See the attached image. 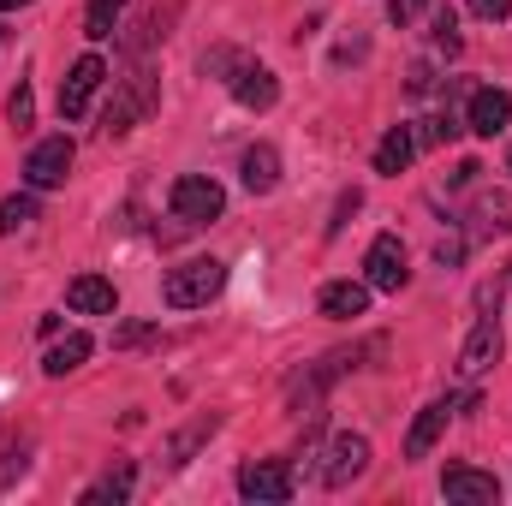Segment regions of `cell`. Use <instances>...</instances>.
<instances>
[{
  "instance_id": "6",
  "label": "cell",
  "mask_w": 512,
  "mask_h": 506,
  "mask_svg": "<svg viewBox=\"0 0 512 506\" xmlns=\"http://www.w3.org/2000/svg\"><path fill=\"white\" fill-rule=\"evenodd\" d=\"M292 489H298V477H292L286 459H251V465L239 471V495H245V501L280 506V501H292Z\"/></svg>"
},
{
  "instance_id": "24",
  "label": "cell",
  "mask_w": 512,
  "mask_h": 506,
  "mask_svg": "<svg viewBox=\"0 0 512 506\" xmlns=\"http://www.w3.org/2000/svg\"><path fill=\"white\" fill-rule=\"evenodd\" d=\"M6 120H12L18 131L30 126V120H36V96H30V84H18V90L6 96Z\"/></svg>"
},
{
  "instance_id": "25",
  "label": "cell",
  "mask_w": 512,
  "mask_h": 506,
  "mask_svg": "<svg viewBox=\"0 0 512 506\" xmlns=\"http://www.w3.org/2000/svg\"><path fill=\"white\" fill-rule=\"evenodd\" d=\"M459 120H453V114H435V120H423V131H417V143H429V149H435V143H453V137H459Z\"/></svg>"
},
{
  "instance_id": "26",
  "label": "cell",
  "mask_w": 512,
  "mask_h": 506,
  "mask_svg": "<svg viewBox=\"0 0 512 506\" xmlns=\"http://www.w3.org/2000/svg\"><path fill=\"white\" fill-rule=\"evenodd\" d=\"M24 465H30V459H24V447H18V441H12V447H0V489H12V477H24Z\"/></svg>"
},
{
  "instance_id": "15",
  "label": "cell",
  "mask_w": 512,
  "mask_h": 506,
  "mask_svg": "<svg viewBox=\"0 0 512 506\" xmlns=\"http://www.w3.org/2000/svg\"><path fill=\"white\" fill-rule=\"evenodd\" d=\"M316 304H322V316L352 322V316H364V310H370V280H328Z\"/></svg>"
},
{
  "instance_id": "27",
  "label": "cell",
  "mask_w": 512,
  "mask_h": 506,
  "mask_svg": "<svg viewBox=\"0 0 512 506\" xmlns=\"http://www.w3.org/2000/svg\"><path fill=\"white\" fill-rule=\"evenodd\" d=\"M358 203H364V191H346V197L334 203V221H328V239H334V233H340V227H346V221L358 215Z\"/></svg>"
},
{
  "instance_id": "4",
  "label": "cell",
  "mask_w": 512,
  "mask_h": 506,
  "mask_svg": "<svg viewBox=\"0 0 512 506\" xmlns=\"http://www.w3.org/2000/svg\"><path fill=\"white\" fill-rule=\"evenodd\" d=\"M364 471H370V441H364L358 429H340V435L328 441V453H322L316 477H322L328 489H346V483H358Z\"/></svg>"
},
{
  "instance_id": "2",
  "label": "cell",
  "mask_w": 512,
  "mask_h": 506,
  "mask_svg": "<svg viewBox=\"0 0 512 506\" xmlns=\"http://www.w3.org/2000/svg\"><path fill=\"white\" fill-rule=\"evenodd\" d=\"M167 209H173V221H185V227H203V221H221V209H227V191H221L209 173H185V179H173V191H167Z\"/></svg>"
},
{
  "instance_id": "9",
  "label": "cell",
  "mask_w": 512,
  "mask_h": 506,
  "mask_svg": "<svg viewBox=\"0 0 512 506\" xmlns=\"http://www.w3.org/2000/svg\"><path fill=\"white\" fill-rule=\"evenodd\" d=\"M364 280H370V292H399V286L411 280V268H405V245H399L393 233H382V239L370 245V256H364Z\"/></svg>"
},
{
  "instance_id": "8",
  "label": "cell",
  "mask_w": 512,
  "mask_h": 506,
  "mask_svg": "<svg viewBox=\"0 0 512 506\" xmlns=\"http://www.w3.org/2000/svg\"><path fill=\"white\" fill-rule=\"evenodd\" d=\"M501 352H507V334H501V322H495V316H483V322L471 328V340L459 346V376H465V381L489 376V370L501 364Z\"/></svg>"
},
{
  "instance_id": "16",
  "label": "cell",
  "mask_w": 512,
  "mask_h": 506,
  "mask_svg": "<svg viewBox=\"0 0 512 506\" xmlns=\"http://www.w3.org/2000/svg\"><path fill=\"white\" fill-rule=\"evenodd\" d=\"M411 155H417V131H411V126H387V137L376 143V173H387V179H393V173H405V161H411Z\"/></svg>"
},
{
  "instance_id": "1",
  "label": "cell",
  "mask_w": 512,
  "mask_h": 506,
  "mask_svg": "<svg viewBox=\"0 0 512 506\" xmlns=\"http://www.w3.org/2000/svg\"><path fill=\"white\" fill-rule=\"evenodd\" d=\"M221 286H227V262H215V256H191V262L167 268L161 298H167L173 310H197V304H209Z\"/></svg>"
},
{
  "instance_id": "7",
  "label": "cell",
  "mask_w": 512,
  "mask_h": 506,
  "mask_svg": "<svg viewBox=\"0 0 512 506\" xmlns=\"http://www.w3.org/2000/svg\"><path fill=\"white\" fill-rule=\"evenodd\" d=\"M72 155H78V149H72L66 131H60V137H42V143L30 149V161H24V185H30V191H54V185L72 173Z\"/></svg>"
},
{
  "instance_id": "19",
  "label": "cell",
  "mask_w": 512,
  "mask_h": 506,
  "mask_svg": "<svg viewBox=\"0 0 512 506\" xmlns=\"http://www.w3.org/2000/svg\"><path fill=\"white\" fill-rule=\"evenodd\" d=\"M90 352H96V346H90V334H66L60 346H48L42 370H48V376H72V370H78V364H84Z\"/></svg>"
},
{
  "instance_id": "22",
  "label": "cell",
  "mask_w": 512,
  "mask_h": 506,
  "mask_svg": "<svg viewBox=\"0 0 512 506\" xmlns=\"http://www.w3.org/2000/svg\"><path fill=\"white\" fill-rule=\"evenodd\" d=\"M30 221H36V191H12V197H0V239L18 233V227H30Z\"/></svg>"
},
{
  "instance_id": "34",
  "label": "cell",
  "mask_w": 512,
  "mask_h": 506,
  "mask_svg": "<svg viewBox=\"0 0 512 506\" xmlns=\"http://www.w3.org/2000/svg\"><path fill=\"white\" fill-rule=\"evenodd\" d=\"M507 173H512V149H507Z\"/></svg>"
},
{
  "instance_id": "10",
  "label": "cell",
  "mask_w": 512,
  "mask_h": 506,
  "mask_svg": "<svg viewBox=\"0 0 512 506\" xmlns=\"http://www.w3.org/2000/svg\"><path fill=\"white\" fill-rule=\"evenodd\" d=\"M441 495H447V501H459V506H495V501H501V483H495V471H477V465H447Z\"/></svg>"
},
{
  "instance_id": "11",
  "label": "cell",
  "mask_w": 512,
  "mask_h": 506,
  "mask_svg": "<svg viewBox=\"0 0 512 506\" xmlns=\"http://www.w3.org/2000/svg\"><path fill=\"white\" fill-rule=\"evenodd\" d=\"M465 126L477 131V137H501V131L512 126V96L501 90V84H483V90H471Z\"/></svg>"
},
{
  "instance_id": "21",
  "label": "cell",
  "mask_w": 512,
  "mask_h": 506,
  "mask_svg": "<svg viewBox=\"0 0 512 506\" xmlns=\"http://www.w3.org/2000/svg\"><path fill=\"white\" fill-rule=\"evenodd\" d=\"M209 435H215V417H197V423H191V429H179V435H173V441H167V465H173V471H179V465H185V459H191V453H197V447H203V441H209Z\"/></svg>"
},
{
  "instance_id": "14",
  "label": "cell",
  "mask_w": 512,
  "mask_h": 506,
  "mask_svg": "<svg viewBox=\"0 0 512 506\" xmlns=\"http://www.w3.org/2000/svg\"><path fill=\"white\" fill-rule=\"evenodd\" d=\"M66 304H72L78 316H114V310H120V292H114V280H102V274H78V280L66 286Z\"/></svg>"
},
{
  "instance_id": "23",
  "label": "cell",
  "mask_w": 512,
  "mask_h": 506,
  "mask_svg": "<svg viewBox=\"0 0 512 506\" xmlns=\"http://www.w3.org/2000/svg\"><path fill=\"white\" fill-rule=\"evenodd\" d=\"M120 12H126V0H90V12H84V36H90V42H108L114 24H120Z\"/></svg>"
},
{
  "instance_id": "30",
  "label": "cell",
  "mask_w": 512,
  "mask_h": 506,
  "mask_svg": "<svg viewBox=\"0 0 512 506\" xmlns=\"http://www.w3.org/2000/svg\"><path fill=\"white\" fill-rule=\"evenodd\" d=\"M471 12H477V18H489V24H501V18L512 12V0H471Z\"/></svg>"
},
{
  "instance_id": "32",
  "label": "cell",
  "mask_w": 512,
  "mask_h": 506,
  "mask_svg": "<svg viewBox=\"0 0 512 506\" xmlns=\"http://www.w3.org/2000/svg\"><path fill=\"white\" fill-rule=\"evenodd\" d=\"M435 256H441V262H459V256H465V245H459V239H441V245H435Z\"/></svg>"
},
{
  "instance_id": "28",
  "label": "cell",
  "mask_w": 512,
  "mask_h": 506,
  "mask_svg": "<svg viewBox=\"0 0 512 506\" xmlns=\"http://www.w3.org/2000/svg\"><path fill=\"white\" fill-rule=\"evenodd\" d=\"M435 48L459 54V30H453V12H441V18H435Z\"/></svg>"
},
{
  "instance_id": "18",
  "label": "cell",
  "mask_w": 512,
  "mask_h": 506,
  "mask_svg": "<svg viewBox=\"0 0 512 506\" xmlns=\"http://www.w3.org/2000/svg\"><path fill=\"white\" fill-rule=\"evenodd\" d=\"M471 227L477 233H512V191H483L471 209Z\"/></svg>"
},
{
  "instance_id": "20",
  "label": "cell",
  "mask_w": 512,
  "mask_h": 506,
  "mask_svg": "<svg viewBox=\"0 0 512 506\" xmlns=\"http://www.w3.org/2000/svg\"><path fill=\"white\" fill-rule=\"evenodd\" d=\"M131 483H137V471H131V465H114V471H108V477H96V483H90V489H84V506H120L131 495Z\"/></svg>"
},
{
  "instance_id": "12",
  "label": "cell",
  "mask_w": 512,
  "mask_h": 506,
  "mask_svg": "<svg viewBox=\"0 0 512 506\" xmlns=\"http://www.w3.org/2000/svg\"><path fill=\"white\" fill-rule=\"evenodd\" d=\"M227 84H233V96H239L245 108H256V114L280 102V78H274L268 66H256V60H233V78H227Z\"/></svg>"
},
{
  "instance_id": "31",
  "label": "cell",
  "mask_w": 512,
  "mask_h": 506,
  "mask_svg": "<svg viewBox=\"0 0 512 506\" xmlns=\"http://www.w3.org/2000/svg\"><path fill=\"white\" fill-rule=\"evenodd\" d=\"M429 84H435V78H429V66H411V78H405V90H411V96H423Z\"/></svg>"
},
{
  "instance_id": "13",
  "label": "cell",
  "mask_w": 512,
  "mask_h": 506,
  "mask_svg": "<svg viewBox=\"0 0 512 506\" xmlns=\"http://www.w3.org/2000/svg\"><path fill=\"white\" fill-rule=\"evenodd\" d=\"M459 411V399H435V405H423L417 411V423H411V435H405V459H429V447L447 435V417Z\"/></svg>"
},
{
  "instance_id": "5",
  "label": "cell",
  "mask_w": 512,
  "mask_h": 506,
  "mask_svg": "<svg viewBox=\"0 0 512 506\" xmlns=\"http://www.w3.org/2000/svg\"><path fill=\"white\" fill-rule=\"evenodd\" d=\"M102 84H108V60H102V54H84V60L66 72V84H60V120H84Z\"/></svg>"
},
{
  "instance_id": "17",
  "label": "cell",
  "mask_w": 512,
  "mask_h": 506,
  "mask_svg": "<svg viewBox=\"0 0 512 506\" xmlns=\"http://www.w3.org/2000/svg\"><path fill=\"white\" fill-rule=\"evenodd\" d=\"M274 185H280V155H274V143H256V149H245V191L268 197Z\"/></svg>"
},
{
  "instance_id": "29",
  "label": "cell",
  "mask_w": 512,
  "mask_h": 506,
  "mask_svg": "<svg viewBox=\"0 0 512 506\" xmlns=\"http://www.w3.org/2000/svg\"><path fill=\"white\" fill-rule=\"evenodd\" d=\"M423 6H429V0H387V18H393V24H411Z\"/></svg>"
},
{
  "instance_id": "3",
  "label": "cell",
  "mask_w": 512,
  "mask_h": 506,
  "mask_svg": "<svg viewBox=\"0 0 512 506\" xmlns=\"http://www.w3.org/2000/svg\"><path fill=\"white\" fill-rule=\"evenodd\" d=\"M149 108H155V84H149V72H143V60H137L126 78H120L114 102L102 108V137H126V131L149 114Z\"/></svg>"
},
{
  "instance_id": "33",
  "label": "cell",
  "mask_w": 512,
  "mask_h": 506,
  "mask_svg": "<svg viewBox=\"0 0 512 506\" xmlns=\"http://www.w3.org/2000/svg\"><path fill=\"white\" fill-rule=\"evenodd\" d=\"M12 6H30V0H0V12H12Z\"/></svg>"
}]
</instances>
